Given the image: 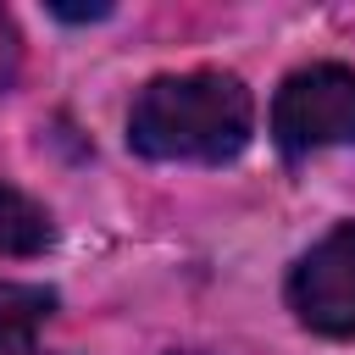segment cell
I'll return each mask as SVG.
<instances>
[{"mask_svg": "<svg viewBox=\"0 0 355 355\" xmlns=\"http://www.w3.org/2000/svg\"><path fill=\"white\" fill-rule=\"evenodd\" d=\"M250 133H255V100L244 78L222 67L161 72L128 105V150L144 161L222 166L244 155Z\"/></svg>", "mask_w": 355, "mask_h": 355, "instance_id": "6da1fadb", "label": "cell"}, {"mask_svg": "<svg viewBox=\"0 0 355 355\" xmlns=\"http://www.w3.org/2000/svg\"><path fill=\"white\" fill-rule=\"evenodd\" d=\"M272 144L288 161L355 144V67L311 61L288 72L272 94Z\"/></svg>", "mask_w": 355, "mask_h": 355, "instance_id": "7a4b0ae2", "label": "cell"}, {"mask_svg": "<svg viewBox=\"0 0 355 355\" xmlns=\"http://www.w3.org/2000/svg\"><path fill=\"white\" fill-rule=\"evenodd\" d=\"M283 300L300 327L322 338H355V222L327 227L288 266Z\"/></svg>", "mask_w": 355, "mask_h": 355, "instance_id": "3957f363", "label": "cell"}, {"mask_svg": "<svg viewBox=\"0 0 355 355\" xmlns=\"http://www.w3.org/2000/svg\"><path fill=\"white\" fill-rule=\"evenodd\" d=\"M55 316V288L0 277V355H33L39 327Z\"/></svg>", "mask_w": 355, "mask_h": 355, "instance_id": "277c9868", "label": "cell"}, {"mask_svg": "<svg viewBox=\"0 0 355 355\" xmlns=\"http://www.w3.org/2000/svg\"><path fill=\"white\" fill-rule=\"evenodd\" d=\"M50 244H55L50 211H44L33 194H22L17 183H0V255L33 261V255H44Z\"/></svg>", "mask_w": 355, "mask_h": 355, "instance_id": "5b68a950", "label": "cell"}, {"mask_svg": "<svg viewBox=\"0 0 355 355\" xmlns=\"http://www.w3.org/2000/svg\"><path fill=\"white\" fill-rule=\"evenodd\" d=\"M17 72H22V33H17V22L0 11V94L17 83Z\"/></svg>", "mask_w": 355, "mask_h": 355, "instance_id": "8992f818", "label": "cell"}, {"mask_svg": "<svg viewBox=\"0 0 355 355\" xmlns=\"http://www.w3.org/2000/svg\"><path fill=\"white\" fill-rule=\"evenodd\" d=\"M172 355H194V349H172Z\"/></svg>", "mask_w": 355, "mask_h": 355, "instance_id": "52a82bcc", "label": "cell"}, {"mask_svg": "<svg viewBox=\"0 0 355 355\" xmlns=\"http://www.w3.org/2000/svg\"><path fill=\"white\" fill-rule=\"evenodd\" d=\"M33 355H39V349H33Z\"/></svg>", "mask_w": 355, "mask_h": 355, "instance_id": "ba28073f", "label": "cell"}]
</instances>
